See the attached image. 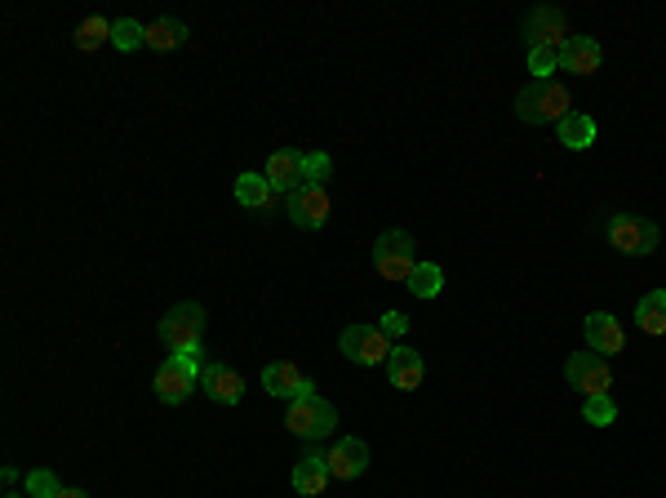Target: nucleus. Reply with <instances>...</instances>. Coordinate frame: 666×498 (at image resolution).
Here are the masks:
<instances>
[{
	"instance_id": "9",
	"label": "nucleus",
	"mask_w": 666,
	"mask_h": 498,
	"mask_svg": "<svg viewBox=\"0 0 666 498\" xmlns=\"http://www.w3.org/2000/svg\"><path fill=\"white\" fill-rule=\"evenodd\" d=\"M329 191L324 187H315V183H302L298 191H289L284 196V214L293 218V227H302V231H320L324 222H329Z\"/></svg>"
},
{
	"instance_id": "21",
	"label": "nucleus",
	"mask_w": 666,
	"mask_h": 498,
	"mask_svg": "<svg viewBox=\"0 0 666 498\" xmlns=\"http://www.w3.org/2000/svg\"><path fill=\"white\" fill-rule=\"evenodd\" d=\"M187 23L183 19H156V23H147V50H156V54H169V50H183L187 45Z\"/></svg>"
},
{
	"instance_id": "17",
	"label": "nucleus",
	"mask_w": 666,
	"mask_h": 498,
	"mask_svg": "<svg viewBox=\"0 0 666 498\" xmlns=\"http://www.w3.org/2000/svg\"><path fill=\"white\" fill-rule=\"evenodd\" d=\"M387 378H392V387H400V392H414V387L427 378V361H423L414 347L396 343V352H392V361H387Z\"/></svg>"
},
{
	"instance_id": "15",
	"label": "nucleus",
	"mask_w": 666,
	"mask_h": 498,
	"mask_svg": "<svg viewBox=\"0 0 666 498\" xmlns=\"http://www.w3.org/2000/svg\"><path fill=\"white\" fill-rule=\"evenodd\" d=\"M200 387H205V396H209L214 405H240V396H244V378H240L231 365H222V361H209V365H205Z\"/></svg>"
},
{
	"instance_id": "2",
	"label": "nucleus",
	"mask_w": 666,
	"mask_h": 498,
	"mask_svg": "<svg viewBox=\"0 0 666 498\" xmlns=\"http://www.w3.org/2000/svg\"><path fill=\"white\" fill-rule=\"evenodd\" d=\"M604 236H608V245L617 249V255H631V259H644L662 245V227L644 214H613Z\"/></svg>"
},
{
	"instance_id": "3",
	"label": "nucleus",
	"mask_w": 666,
	"mask_h": 498,
	"mask_svg": "<svg viewBox=\"0 0 666 498\" xmlns=\"http://www.w3.org/2000/svg\"><path fill=\"white\" fill-rule=\"evenodd\" d=\"M374 268L383 272V281H409L418 272V245L409 231L392 227L374 240Z\"/></svg>"
},
{
	"instance_id": "30",
	"label": "nucleus",
	"mask_w": 666,
	"mask_h": 498,
	"mask_svg": "<svg viewBox=\"0 0 666 498\" xmlns=\"http://www.w3.org/2000/svg\"><path fill=\"white\" fill-rule=\"evenodd\" d=\"M378 330H383V334H387V339L396 343V339H405V334H409V317H405V312H387Z\"/></svg>"
},
{
	"instance_id": "25",
	"label": "nucleus",
	"mask_w": 666,
	"mask_h": 498,
	"mask_svg": "<svg viewBox=\"0 0 666 498\" xmlns=\"http://www.w3.org/2000/svg\"><path fill=\"white\" fill-rule=\"evenodd\" d=\"M112 45H116L121 54L143 50V45H147V23H138V19H116V28H112Z\"/></svg>"
},
{
	"instance_id": "11",
	"label": "nucleus",
	"mask_w": 666,
	"mask_h": 498,
	"mask_svg": "<svg viewBox=\"0 0 666 498\" xmlns=\"http://www.w3.org/2000/svg\"><path fill=\"white\" fill-rule=\"evenodd\" d=\"M329 458V476L333 480H361L370 471V445L361 436H343L333 440V449L324 454Z\"/></svg>"
},
{
	"instance_id": "24",
	"label": "nucleus",
	"mask_w": 666,
	"mask_h": 498,
	"mask_svg": "<svg viewBox=\"0 0 666 498\" xmlns=\"http://www.w3.org/2000/svg\"><path fill=\"white\" fill-rule=\"evenodd\" d=\"M405 286H409L414 299H440V290H445V268H440V263H418V272H414Z\"/></svg>"
},
{
	"instance_id": "14",
	"label": "nucleus",
	"mask_w": 666,
	"mask_h": 498,
	"mask_svg": "<svg viewBox=\"0 0 666 498\" xmlns=\"http://www.w3.org/2000/svg\"><path fill=\"white\" fill-rule=\"evenodd\" d=\"M582 330H586V352H595V356H613L626 343V330L613 312H591Z\"/></svg>"
},
{
	"instance_id": "8",
	"label": "nucleus",
	"mask_w": 666,
	"mask_h": 498,
	"mask_svg": "<svg viewBox=\"0 0 666 498\" xmlns=\"http://www.w3.org/2000/svg\"><path fill=\"white\" fill-rule=\"evenodd\" d=\"M520 37H524L529 50H564V45H569V23H564V14H560L555 6H538V10L524 19Z\"/></svg>"
},
{
	"instance_id": "7",
	"label": "nucleus",
	"mask_w": 666,
	"mask_h": 498,
	"mask_svg": "<svg viewBox=\"0 0 666 498\" xmlns=\"http://www.w3.org/2000/svg\"><path fill=\"white\" fill-rule=\"evenodd\" d=\"M564 378H569V387L582 392V396H608V387H613V370H608V361L595 356V352L569 356V361H564Z\"/></svg>"
},
{
	"instance_id": "31",
	"label": "nucleus",
	"mask_w": 666,
	"mask_h": 498,
	"mask_svg": "<svg viewBox=\"0 0 666 498\" xmlns=\"http://www.w3.org/2000/svg\"><path fill=\"white\" fill-rule=\"evenodd\" d=\"M59 498H90V494H85V489H63Z\"/></svg>"
},
{
	"instance_id": "13",
	"label": "nucleus",
	"mask_w": 666,
	"mask_h": 498,
	"mask_svg": "<svg viewBox=\"0 0 666 498\" xmlns=\"http://www.w3.org/2000/svg\"><path fill=\"white\" fill-rule=\"evenodd\" d=\"M302 156L306 152H293V147H280V152H271V160H267V183L275 187V196H289V191H298L302 183H306V169H302Z\"/></svg>"
},
{
	"instance_id": "5",
	"label": "nucleus",
	"mask_w": 666,
	"mask_h": 498,
	"mask_svg": "<svg viewBox=\"0 0 666 498\" xmlns=\"http://www.w3.org/2000/svg\"><path fill=\"white\" fill-rule=\"evenodd\" d=\"M205 308L200 303H178V308H169L165 312V321H160V343L178 356V352H191V347H200V339H205Z\"/></svg>"
},
{
	"instance_id": "22",
	"label": "nucleus",
	"mask_w": 666,
	"mask_h": 498,
	"mask_svg": "<svg viewBox=\"0 0 666 498\" xmlns=\"http://www.w3.org/2000/svg\"><path fill=\"white\" fill-rule=\"evenodd\" d=\"M555 129H560V143H564L569 152H586V147H595V116H586V112H569Z\"/></svg>"
},
{
	"instance_id": "26",
	"label": "nucleus",
	"mask_w": 666,
	"mask_h": 498,
	"mask_svg": "<svg viewBox=\"0 0 666 498\" xmlns=\"http://www.w3.org/2000/svg\"><path fill=\"white\" fill-rule=\"evenodd\" d=\"M582 418H586L591 427H613V423H617L613 396H586V401H582Z\"/></svg>"
},
{
	"instance_id": "32",
	"label": "nucleus",
	"mask_w": 666,
	"mask_h": 498,
	"mask_svg": "<svg viewBox=\"0 0 666 498\" xmlns=\"http://www.w3.org/2000/svg\"><path fill=\"white\" fill-rule=\"evenodd\" d=\"M6 498H28V494H14V489H10V494H6Z\"/></svg>"
},
{
	"instance_id": "4",
	"label": "nucleus",
	"mask_w": 666,
	"mask_h": 498,
	"mask_svg": "<svg viewBox=\"0 0 666 498\" xmlns=\"http://www.w3.org/2000/svg\"><path fill=\"white\" fill-rule=\"evenodd\" d=\"M284 427H289L293 436H302V440H324L333 427H339V409H333L320 392H311V396L289 401V409H284Z\"/></svg>"
},
{
	"instance_id": "27",
	"label": "nucleus",
	"mask_w": 666,
	"mask_h": 498,
	"mask_svg": "<svg viewBox=\"0 0 666 498\" xmlns=\"http://www.w3.org/2000/svg\"><path fill=\"white\" fill-rule=\"evenodd\" d=\"M59 494H63V480L50 467L28 471V498H59Z\"/></svg>"
},
{
	"instance_id": "20",
	"label": "nucleus",
	"mask_w": 666,
	"mask_h": 498,
	"mask_svg": "<svg viewBox=\"0 0 666 498\" xmlns=\"http://www.w3.org/2000/svg\"><path fill=\"white\" fill-rule=\"evenodd\" d=\"M635 325H639L648 339H662V334H666V290H648V294L635 303Z\"/></svg>"
},
{
	"instance_id": "10",
	"label": "nucleus",
	"mask_w": 666,
	"mask_h": 498,
	"mask_svg": "<svg viewBox=\"0 0 666 498\" xmlns=\"http://www.w3.org/2000/svg\"><path fill=\"white\" fill-rule=\"evenodd\" d=\"M196 383H200V374H196V370H187V361H183V356H169V361L156 370L152 392H156V401H160V405H183V401L196 392Z\"/></svg>"
},
{
	"instance_id": "12",
	"label": "nucleus",
	"mask_w": 666,
	"mask_h": 498,
	"mask_svg": "<svg viewBox=\"0 0 666 498\" xmlns=\"http://www.w3.org/2000/svg\"><path fill=\"white\" fill-rule=\"evenodd\" d=\"M262 392H271V396H280V401H298V396H311L315 383H311L293 361H275V365L262 370Z\"/></svg>"
},
{
	"instance_id": "29",
	"label": "nucleus",
	"mask_w": 666,
	"mask_h": 498,
	"mask_svg": "<svg viewBox=\"0 0 666 498\" xmlns=\"http://www.w3.org/2000/svg\"><path fill=\"white\" fill-rule=\"evenodd\" d=\"M529 72L538 81H551V72H560V50H529Z\"/></svg>"
},
{
	"instance_id": "16",
	"label": "nucleus",
	"mask_w": 666,
	"mask_h": 498,
	"mask_svg": "<svg viewBox=\"0 0 666 498\" xmlns=\"http://www.w3.org/2000/svg\"><path fill=\"white\" fill-rule=\"evenodd\" d=\"M604 63V50L595 37H569V45L560 50V72H573V76H595Z\"/></svg>"
},
{
	"instance_id": "19",
	"label": "nucleus",
	"mask_w": 666,
	"mask_h": 498,
	"mask_svg": "<svg viewBox=\"0 0 666 498\" xmlns=\"http://www.w3.org/2000/svg\"><path fill=\"white\" fill-rule=\"evenodd\" d=\"M236 200L253 214H275V187L267 183V174H240L236 178Z\"/></svg>"
},
{
	"instance_id": "23",
	"label": "nucleus",
	"mask_w": 666,
	"mask_h": 498,
	"mask_svg": "<svg viewBox=\"0 0 666 498\" xmlns=\"http://www.w3.org/2000/svg\"><path fill=\"white\" fill-rule=\"evenodd\" d=\"M112 28L116 23H107L103 14H90L76 32H72V45L81 50V54H94V50H103V45H112Z\"/></svg>"
},
{
	"instance_id": "28",
	"label": "nucleus",
	"mask_w": 666,
	"mask_h": 498,
	"mask_svg": "<svg viewBox=\"0 0 666 498\" xmlns=\"http://www.w3.org/2000/svg\"><path fill=\"white\" fill-rule=\"evenodd\" d=\"M302 169H306V183L324 187V178L333 174V156H329V152H306V156H302Z\"/></svg>"
},
{
	"instance_id": "1",
	"label": "nucleus",
	"mask_w": 666,
	"mask_h": 498,
	"mask_svg": "<svg viewBox=\"0 0 666 498\" xmlns=\"http://www.w3.org/2000/svg\"><path fill=\"white\" fill-rule=\"evenodd\" d=\"M569 112V90L560 81H533L516 94V116L524 125H560Z\"/></svg>"
},
{
	"instance_id": "18",
	"label": "nucleus",
	"mask_w": 666,
	"mask_h": 498,
	"mask_svg": "<svg viewBox=\"0 0 666 498\" xmlns=\"http://www.w3.org/2000/svg\"><path fill=\"white\" fill-rule=\"evenodd\" d=\"M329 480H333V476H329V458L315 454V449L293 467V489H298L302 498H320V494L329 489Z\"/></svg>"
},
{
	"instance_id": "6",
	"label": "nucleus",
	"mask_w": 666,
	"mask_h": 498,
	"mask_svg": "<svg viewBox=\"0 0 666 498\" xmlns=\"http://www.w3.org/2000/svg\"><path fill=\"white\" fill-rule=\"evenodd\" d=\"M339 347H343V356L356 361V365H383V361H392V352H396V343H392L378 325H347V330L339 334Z\"/></svg>"
}]
</instances>
